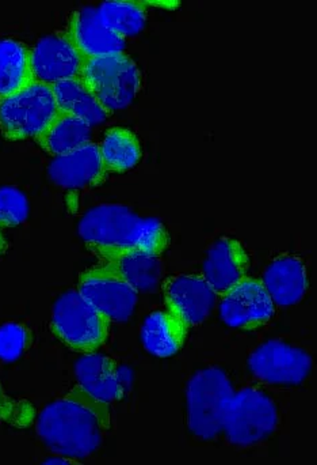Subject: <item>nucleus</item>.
I'll return each instance as SVG.
<instances>
[{
    "instance_id": "2",
    "label": "nucleus",
    "mask_w": 317,
    "mask_h": 465,
    "mask_svg": "<svg viewBox=\"0 0 317 465\" xmlns=\"http://www.w3.org/2000/svg\"><path fill=\"white\" fill-rule=\"evenodd\" d=\"M79 235L98 259L121 253L160 257L169 245L168 232L160 221L139 217L120 204L90 209L79 223Z\"/></svg>"
},
{
    "instance_id": "4",
    "label": "nucleus",
    "mask_w": 317,
    "mask_h": 465,
    "mask_svg": "<svg viewBox=\"0 0 317 465\" xmlns=\"http://www.w3.org/2000/svg\"><path fill=\"white\" fill-rule=\"evenodd\" d=\"M110 324L78 290L60 295L53 305L52 330L73 351L97 352L108 341Z\"/></svg>"
},
{
    "instance_id": "22",
    "label": "nucleus",
    "mask_w": 317,
    "mask_h": 465,
    "mask_svg": "<svg viewBox=\"0 0 317 465\" xmlns=\"http://www.w3.org/2000/svg\"><path fill=\"white\" fill-rule=\"evenodd\" d=\"M91 127L87 123L59 111L48 127L34 141L52 157H62L90 143Z\"/></svg>"
},
{
    "instance_id": "26",
    "label": "nucleus",
    "mask_w": 317,
    "mask_h": 465,
    "mask_svg": "<svg viewBox=\"0 0 317 465\" xmlns=\"http://www.w3.org/2000/svg\"><path fill=\"white\" fill-rule=\"evenodd\" d=\"M33 336L29 328L18 322L0 325V360L15 362L29 350Z\"/></svg>"
},
{
    "instance_id": "6",
    "label": "nucleus",
    "mask_w": 317,
    "mask_h": 465,
    "mask_svg": "<svg viewBox=\"0 0 317 465\" xmlns=\"http://www.w3.org/2000/svg\"><path fill=\"white\" fill-rule=\"evenodd\" d=\"M278 420L277 404L269 393L259 388H245L232 398L223 433L236 447H253L274 434Z\"/></svg>"
},
{
    "instance_id": "24",
    "label": "nucleus",
    "mask_w": 317,
    "mask_h": 465,
    "mask_svg": "<svg viewBox=\"0 0 317 465\" xmlns=\"http://www.w3.org/2000/svg\"><path fill=\"white\" fill-rule=\"evenodd\" d=\"M106 27L121 38L138 35L146 26V7L140 2L111 0L98 8Z\"/></svg>"
},
{
    "instance_id": "19",
    "label": "nucleus",
    "mask_w": 317,
    "mask_h": 465,
    "mask_svg": "<svg viewBox=\"0 0 317 465\" xmlns=\"http://www.w3.org/2000/svg\"><path fill=\"white\" fill-rule=\"evenodd\" d=\"M37 84L32 49L14 40H0V98L18 94Z\"/></svg>"
},
{
    "instance_id": "13",
    "label": "nucleus",
    "mask_w": 317,
    "mask_h": 465,
    "mask_svg": "<svg viewBox=\"0 0 317 465\" xmlns=\"http://www.w3.org/2000/svg\"><path fill=\"white\" fill-rule=\"evenodd\" d=\"M48 172L54 184L68 190L100 187L110 174L103 163L100 144L92 142L54 158Z\"/></svg>"
},
{
    "instance_id": "25",
    "label": "nucleus",
    "mask_w": 317,
    "mask_h": 465,
    "mask_svg": "<svg viewBox=\"0 0 317 465\" xmlns=\"http://www.w3.org/2000/svg\"><path fill=\"white\" fill-rule=\"evenodd\" d=\"M37 420V410L24 399L11 398L0 382V425L14 429H29Z\"/></svg>"
},
{
    "instance_id": "17",
    "label": "nucleus",
    "mask_w": 317,
    "mask_h": 465,
    "mask_svg": "<svg viewBox=\"0 0 317 465\" xmlns=\"http://www.w3.org/2000/svg\"><path fill=\"white\" fill-rule=\"evenodd\" d=\"M75 373L79 385L100 401L110 404L124 396L119 366L105 355L84 354L76 362Z\"/></svg>"
},
{
    "instance_id": "10",
    "label": "nucleus",
    "mask_w": 317,
    "mask_h": 465,
    "mask_svg": "<svg viewBox=\"0 0 317 465\" xmlns=\"http://www.w3.org/2000/svg\"><path fill=\"white\" fill-rule=\"evenodd\" d=\"M161 289L166 311L174 314L188 331L209 317L218 297L199 273L169 276Z\"/></svg>"
},
{
    "instance_id": "9",
    "label": "nucleus",
    "mask_w": 317,
    "mask_h": 465,
    "mask_svg": "<svg viewBox=\"0 0 317 465\" xmlns=\"http://www.w3.org/2000/svg\"><path fill=\"white\" fill-rule=\"evenodd\" d=\"M275 305L261 279L247 278L220 294V317L236 330L264 327L274 316Z\"/></svg>"
},
{
    "instance_id": "20",
    "label": "nucleus",
    "mask_w": 317,
    "mask_h": 465,
    "mask_svg": "<svg viewBox=\"0 0 317 465\" xmlns=\"http://www.w3.org/2000/svg\"><path fill=\"white\" fill-rule=\"evenodd\" d=\"M188 330L169 312H154L144 320L141 339L147 351L158 358L177 354L185 346Z\"/></svg>"
},
{
    "instance_id": "21",
    "label": "nucleus",
    "mask_w": 317,
    "mask_h": 465,
    "mask_svg": "<svg viewBox=\"0 0 317 465\" xmlns=\"http://www.w3.org/2000/svg\"><path fill=\"white\" fill-rule=\"evenodd\" d=\"M52 89L59 111L87 123L90 127L101 124L111 116L81 78L59 82Z\"/></svg>"
},
{
    "instance_id": "29",
    "label": "nucleus",
    "mask_w": 317,
    "mask_h": 465,
    "mask_svg": "<svg viewBox=\"0 0 317 465\" xmlns=\"http://www.w3.org/2000/svg\"><path fill=\"white\" fill-rule=\"evenodd\" d=\"M7 248H8L7 238H5V235L3 234L2 228H0V257H2L3 254L5 253V251H7Z\"/></svg>"
},
{
    "instance_id": "12",
    "label": "nucleus",
    "mask_w": 317,
    "mask_h": 465,
    "mask_svg": "<svg viewBox=\"0 0 317 465\" xmlns=\"http://www.w3.org/2000/svg\"><path fill=\"white\" fill-rule=\"evenodd\" d=\"M33 71L37 84H53L82 78L84 59L67 35H48L32 49Z\"/></svg>"
},
{
    "instance_id": "15",
    "label": "nucleus",
    "mask_w": 317,
    "mask_h": 465,
    "mask_svg": "<svg viewBox=\"0 0 317 465\" xmlns=\"http://www.w3.org/2000/svg\"><path fill=\"white\" fill-rule=\"evenodd\" d=\"M64 35L84 59L124 52V38L105 26L98 8L76 11Z\"/></svg>"
},
{
    "instance_id": "16",
    "label": "nucleus",
    "mask_w": 317,
    "mask_h": 465,
    "mask_svg": "<svg viewBox=\"0 0 317 465\" xmlns=\"http://www.w3.org/2000/svg\"><path fill=\"white\" fill-rule=\"evenodd\" d=\"M262 283L274 305H296L308 290L305 262L294 254H281L267 265Z\"/></svg>"
},
{
    "instance_id": "14",
    "label": "nucleus",
    "mask_w": 317,
    "mask_h": 465,
    "mask_svg": "<svg viewBox=\"0 0 317 465\" xmlns=\"http://www.w3.org/2000/svg\"><path fill=\"white\" fill-rule=\"evenodd\" d=\"M250 267V256L240 241L235 238H220L207 252L202 267V276L217 295H220L229 287L247 278Z\"/></svg>"
},
{
    "instance_id": "1",
    "label": "nucleus",
    "mask_w": 317,
    "mask_h": 465,
    "mask_svg": "<svg viewBox=\"0 0 317 465\" xmlns=\"http://www.w3.org/2000/svg\"><path fill=\"white\" fill-rule=\"evenodd\" d=\"M110 429V404L81 385L49 403L37 417V433L43 444L56 455L76 460L92 455Z\"/></svg>"
},
{
    "instance_id": "5",
    "label": "nucleus",
    "mask_w": 317,
    "mask_h": 465,
    "mask_svg": "<svg viewBox=\"0 0 317 465\" xmlns=\"http://www.w3.org/2000/svg\"><path fill=\"white\" fill-rule=\"evenodd\" d=\"M81 79L110 114L127 108L141 89L140 71L124 52L86 59Z\"/></svg>"
},
{
    "instance_id": "8",
    "label": "nucleus",
    "mask_w": 317,
    "mask_h": 465,
    "mask_svg": "<svg viewBox=\"0 0 317 465\" xmlns=\"http://www.w3.org/2000/svg\"><path fill=\"white\" fill-rule=\"evenodd\" d=\"M251 373L275 387H299L312 371V358L305 350L283 341H269L248 358Z\"/></svg>"
},
{
    "instance_id": "18",
    "label": "nucleus",
    "mask_w": 317,
    "mask_h": 465,
    "mask_svg": "<svg viewBox=\"0 0 317 465\" xmlns=\"http://www.w3.org/2000/svg\"><path fill=\"white\" fill-rule=\"evenodd\" d=\"M101 265L130 284L136 292H151L160 281V257L144 253L106 254Z\"/></svg>"
},
{
    "instance_id": "3",
    "label": "nucleus",
    "mask_w": 317,
    "mask_h": 465,
    "mask_svg": "<svg viewBox=\"0 0 317 465\" xmlns=\"http://www.w3.org/2000/svg\"><path fill=\"white\" fill-rule=\"evenodd\" d=\"M234 387L223 369L197 371L187 384V425L193 436L212 441L224 430L226 411L234 398Z\"/></svg>"
},
{
    "instance_id": "11",
    "label": "nucleus",
    "mask_w": 317,
    "mask_h": 465,
    "mask_svg": "<svg viewBox=\"0 0 317 465\" xmlns=\"http://www.w3.org/2000/svg\"><path fill=\"white\" fill-rule=\"evenodd\" d=\"M76 290L110 322H127L138 303L139 292L101 264L81 273Z\"/></svg>"
},
{
    "instance_id": "7",
    "label": "nucleus",
    "mask_w": 317,
    "mask_h": 465,
    "mask_svg": "<svg viewBox=\"0 0 317 465\" xmlns=\"http://www.w3.org/2000/svg\"><path fill=\"white\" fill-rule=\"evenodd\" d=\"M57 114L52 86L34 84L18 94L0 98V133L8 141L34 139Z\"/></svg>"
},
{
    "instance_id": "23",
    "label": "nucleus",
    "mask_w": 317,
    "mask_h": 465,
    "mask_svg": "<svg viewBox=\"0 0 317 465\" xmlns=\"http://www.w3.org/2000/svg\"><path fill=\"white\" fill-rule=\"evenodd\" d=\"M101 155L109 173H125L143 157L140 141L127 128H110L100 144Z\"/></svg>"
},
{
    "instance_id": "27",
    "label": "nucleus",
    "mask_w": 317,
    "mask_h": 465,
    "mask_svg": "<svg viewBox=\"0 0 317 465\" xmlns=\"http://www.w3.org/2000/svg\"><path fill=\"white\" fill-rule=\"evenodd\" d=\"M29 215L26 196L14 187H0V228L22 225Z\"/></svg>"
},
{
    "instance_id": "28",
    "label": "nucleus",
    "mask_w": 317,
    "mask_h": 465,
    "mask_svg": "<svg viewBox=\"0 0 317 465\" xmlns=\"http://www.w3.org/2000/svg\"><path fill=\"white\" fill-rule=\"evenodd\" d=\"M43 464H79L76 459L67 458V456L57 455L54 458L46 459Z\"/></svg>"
}]
</instances>
